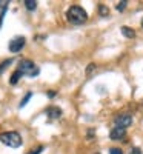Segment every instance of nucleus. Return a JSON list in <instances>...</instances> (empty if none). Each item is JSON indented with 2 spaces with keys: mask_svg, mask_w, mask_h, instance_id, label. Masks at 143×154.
<instances>
[{
  "mask_svg": "<svg viewBox=\"0 0 143 154\" xmlns=\"http://www.w3.org/2000/svg\"><path fill=\"white\" fill-rule=\"evenodd\" d=\"M66 19L69 23L72 25H82L88 20V14H86V11L82 8V6H71L68 11H66Z\"/></svg>",
  "mask_w": 143,
  "mask_h": 154,
  "instance_id": "f257e3e1",
  "label": "nucleus"
},
{
  "mask_svg": "<svg viewBox=\"0 0 143 154\" xmlns=\"http://www.w3.org/2000/svg\"><path fill=\"white\" fill-rule=\"evenodd\" d=\"M17 71L22 74V75H28V77H35L38 75V72H40V69H38V66L35 65V63L29 59H23L19 62V68Z\"/></svg>",
  "mask_w": 143,
  "mask_h": 154,
  "instance_id": "f03ea898",
  "label": "nucleus"
},
{
  "mask_svg": "<svg viewBox=\"0 0 143 154\" xmlns=\"http://www.w3.org/2000/svg\"><path fill=\"white\" fill-rule=\"evenodd\" d=\"M0 142L6 146H11V148H19V146H22L23 140L17 131H8V133L0 134Z\"/></svg>",
  "mask_w": 143,
  "mask_h": 154,
  "instance_id": "7ed1b4c3",
  "label": "nucleus"
},
{
  "mask_svg": "<svg viewBox=\"0 0 143 154\" xmlns=\"http://www.w3.org/2000/svg\"><path fill=\"white\" fill-rule=\"evenodd\" d=\"M25 43H26V38H25L23 35H17V37H14V38L9 42L8 48H9L11 53H19V51L25 46Z\"/></svg>",
  "mask_w": 143,
  "mask_h": 154,
  "instance_id": "20e7f679",
  "label": "nucleus"
},
{
  "mask_svg": "<svg viewBox=\"0 0 143 154\" xmlns=\"http://www.w3.org/2000/svg\"><path fill=\"white\" fill-rule=\"evenodd\" d=\"M114 123H115V126H120V128H125L126 130L132 123V116L131 114H120L114 119Z\"/></svg>",
  "mask_w": 143,
  "mask_h": 154,
  "instance_id": "39448f33",
  "label": "nucleus"
},
{
  "mask_svg": "<svg viewBox=\"0 0 143 154\" xmlns=\"http://www.w3.org/2000/svg\"><path fill=\"white\" fill-rule=\"evenodd\" d=\"M125 136H126V130H125V128H120V126H114L112 131H111V134H109V137H111L112 140H120V139H123Z\"/></svg>",
  "mask_w": 143,
  "mask_h": 154,
  "instance_id": "423d86ee",
  "label": "nucleus"
},
{
  "mask_svg": "<svg viewBox=\"0 0 143 154\" xmlns=\"http://www.w3.org/2000/svg\"><path fill=\"white\" fill-rule=\"evenodd\" d=\"M46 116L49 119H59L60 116H62V109L59 106H49L46 109Z\"/></svg>",
  "mask_w": 143,
  "mask_h": 154,
  "instance_id": "0eeeda50",
  "label": "nucleus"
},
{
  "mask_svg": "<svg viewBox=\"0 0 143 154\" xmlns=\"http://www.w3.org/2000/svg\"><path fill=\"white\" fill-rule=\"evenodd\" d=\"M122 34L128 38H134L135 37V32L132 28H129V26H122Z\"/></svg>",
  "mask_w": 143,
  "mask_h": 154,
  "instance_id": "6e6552de",
  "label": "nucleus"
},
{
  "mask_svg": "<svg viewBox=\"0 0 143 154\" xmlns=\"http://www.w3.org/2000/svg\"><path fill=\"white\" fill-rule=\"evenodd\" d=\"M22 77H23V75H22L19 71H14V72H12V75H11V80H9V82H11V85L19 83V80L22 79Z\"/></svg>",
  "mask_w": 143,
  "mask_h": 154,
  "instance_id": "1a4fd4ad",
  "label": "nucleus"
},
{
  "mask_svg": "<svg viewBox=\"0 0 143 154\" xmlns=\"http://www.w3.org/2000/svg\"><path fill=\"white\" fill-rule=\"evenodd\" d=\"M25 6H26V9H29V11H34L37 8V2L35 0H26V2H25Z\"/></svg>",
  "mask_w": 143,
  "mask_h": 154,
  "instance_id": "9d476101",
  "label": "nucleus"
},
{
  "mask_svg": "<svg viewBox=\"0 0 143 154\" xmlns=\"http://www.w3.org/2000/svg\"><path fill=\"white\" fill-rule=\"evenodd\" d=\"M11 63H12V59H8V60H5V62H2V63H0V74H2L9 65H11Z\"/></svg>",
  "mask_w": 143,
  "mask_h": 154,
  "instance_id": "9b49d317",
  "label": "nucleus"
},
{
  "mask_svg": "<svg viewBox=\"0 0 143 154\" xmlns=\"http://www.w3.org/2000/svg\"><path fill=\"white\" fill-rule=\"evenodd\" d=\"M99 12H100V16H103V17H106L108 14H109V9L105 6V5H99Z\"/></svg>",
  "mask_w": 143,
  "mask_h": 154,
  "instance_id": "f8f14e48",
  "label": "nucleus"
},
{
  "mask_svg": "<svg viewBox=\"0 0 143 154\" xmlns=\"http://www.w3.org/2000/svg\"><path fill=\"white\" fill-rule=\"evenodd\" d=\"M31 97H32V93L29 91V93H28L26 96H25V97L22 99V102H20V108H23L25 105H26V103H28V102H29V99H31Z\"/></svg>",
  "mask_w": 143,
  "mask_h": 154,
  "instance_id": "ddd939ff",
  "label": "nucleus"
},
{
  "mask_svg": "<svg viewBox=\"0 0 143 154\" xmlns=\"http://www.w3.org/2000/svg\"><path fill=\"white\" fill-rule=\"evenodd\" d=\"M43 149H45V146H42V145H40V146H37V148H34V149H29L26 154H40Z\"/></svg>",
  "mask_w": 143,
  "mask_h": 154,
  "instance_id": "4468645a",
  "label": "nucleus"
},
{
  "mask_svg": "<svg viewBox=\"0 0 143 154\" xmlns=\"http://www.w3.org/2000/svg\"><path fill=\"white\" fill-rule=\"evenodd\" d=\"M126 5H128V3L125 2V0H123V2H119V3L115 5V9H117V11H123V9L126 8Z\"/></svg>",
  "mask_w": 143,
  "mask_h": 154,
  "instance_id": "2eb2a0df",
  "label": "nucleus"
},
{
  "mask_svg": "<svg viewBox=\"0 0 143 154\" xmlns=\"http://www.w3.org/2000/svg\"><path fill=\"white\" fill-rule=\"evenodd\" d=\"M109 154H123V151L120 148H111L109 149Z\"/></svg>",
  "mask_w": 143,
  "mask_h": 154,
  "instance_id": "dca6fc26",
  "label": "nucleus"
},
{
  "mask_svg": "<svg viewBox=\"0 0 143 154\" xmlns=\"http://www.w3.org/2000/svg\"><path fill=\"white\" fill-rule=\"evenodd\" d=\"M129 154H141V149L135 146V148H132L131 151H129Z\"/></svg>",
  "mask_w": 143,
  "mask_h": 154,
  "instance_id": "f3484780",
  "label": "nucleus"
},
{
  "mask_svg": "<svg viewBox=\"0 0 143 154\" xmlns=\"http://www.w3.org/2000/svg\"><path fill=\"white\" fill-rule=\"evenodd\" d=\"M94 68H96V65H94V63H91V65H88V69H86V72L89 74V72H91V71H93Z\"/></svg>",
  "mask_w": 143,
  "mask_h": 154,
  "instance_id": "a211bd4d",
  "label": "nucleus"
},
{
  "mask_svg": "<svg viewBox=\"0 0 143 154\" xmlns=\"http://www.w3.org/2000/svg\"><path fill=\"white\" fill-rule=\"evenodd\" d=\"M48 96H49V97H54V96H56V91H49Z\"/></svg>",
  "mask_w": 143,
  "mask_h": 154,
  "instance_id": "6ab92c4d",
  "label": "nucleus"
},
{
  "mask_svg": "<svg viewBox=\"0 0 143 154\" xmlns=\"http://www.w3.org/2000/svg\"><path fill=\"white\" fill-rule=\"evenodd\" d=\"M8 5V2H0V8H2V6H6Z\"/></svg>",
  "mask_w": 143,
  "mask_h": 154,
  "instance_id": "aec40b11",
  "label": "nucleus"
},
{
  "mask_svg": "<svg viewBox=\"0 0 143 154\" xmlns=\"http://www.w3.org/2000/svg\"><path fill=\"white\" fill-rule=\"evenodd\" d=\"M141 26H143V19H141Z\"/></svg>",
  "mask_w": 143,
  "mask_h": 154,
  "instance_id": "412c9836",
  "label": "nucleus"
}]
</instances>
